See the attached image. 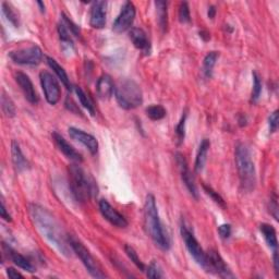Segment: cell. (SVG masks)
Listing matches in <instances>:
<instances>
[{
    "label": "cell",
    "instance_id": "cell-32",
    "mask_svg": "<svg viewBox=\"0 0 279 279\" xmlns=\"http://www.w3.org/2000/svg\"><path fill=\"white\" fill-rule=\"evenodd\" d=\"M252 77H253V90H252V95H251V101L252 103H256L262 93V81H261L260 75L256 72H253Z\"/></svg>",
    "mask_w": 279,
    "mask_h": 279
},
{
    "label": "cell",
    "instance_id": "cell-30",
    "mask_svg": "<svg viewBox=\"0 0 279 279\" xmlns=\"http://www.w3.org/2000/svg\"><path fill=\"white\" fill-rule=\"evenodd\" d=\"M2 109L3 113L5 114L6 117L8 118H12L15 116V106L12 99L8 96L5 92H3L2 94Z\"/></svg>",
    "mask_w": 279,
    "mask_h": 279
},
{
    "label": "cell",
    "instance_id": "cell-44",
    "mask_svg": "<svg viewBox=\"0 0 279 279\" xmlns=\"http://www.w3.org/2000/svg\"><path fill=\"white\" fill-rule=\"evenodd\" d=\"M207 15H208V18L210 20H213L215 18V15H216V8H215V6H209L208 11H207Z\"/></svg>",
    "mask_w": 279,
    "mask_h": 279
},
{
    "label": "cell",
    "instance_id": "cell-7",
    "mask_svg": "<svg viewBox=\"0 0 279 279\" xmlns=\"http://www.w3.org/2000/svg\"><path fill=\"white\" fill-rule=\"evenodd\" d=\"M180 231H181L182 239L185 243V247H187L190 255L193 257L194 261L197 262L198 265L204 268L206 264V252H204V250H203L202 247L200 246L199 241L197 240L196 237H194L193 231L183 222L180 227Z\"/></svg>",
    "mask_w": 279,
    "mask_h": 279
},
{
    "label": "cell",
    "instance_id": "cell-5",
    "mask_svg": "<svg viewBox=\"0 0 279 279\" xmlns=\"http://www.w3.org/2000/svg\"><path fill=\"white\" fill-rule=\"evenodd\" d=\"M118 105L125 111L138 108L143 103V93L139 84L131 79H123L115 87Z\"/></svg>",
    "mask_w": 279,
    "mask_h": 279
},
{
    "label": "cell",
    "instance_id": "cell-33",
    "mask_svg": "<svg viewBox=\"0 0 279 279\" xmlns=\"http://www.w3.org/2000/svg\"><path fill=\"white\" fill-rule=\"evenodd\" d=\"M187 117H188L187 113H183L181 119H180L179 123L177 124L176 130H175L177 141H178L179 145L184 141V138H185V121H187Z\"/></svg>",
    "mask_w": 279,
    "mask_h": 279
},
{
    "label": "cell",
    "instance_id": "cell-28",
    "mask_svg": "<svg viewBox=\"0 0 279 279\" xmlns=\"http://www.w3.org/2000/svg\"><path fill=\"white\" fill-rule=\"evenodd\" d=\"M74 91H75V94H77V96L79 97L81 105L85 109H88V112L92 116H94L95 115V107H94V104H93L91 97L80 87H75Z\"/></svg>",
    "mask_w": 279,
    "mask_h": 279
},
{
    "label": "cell",
    "instance_id": "cell-8",
    "mask_svg": "<svg viewBox=\"0 0 279 279\" xmlns=\"http://www.w3.org/2000/svg\"><path fill=\"white\" fill-rule=\"evenodd\" d=\"M9 57L14 63L22 66H37L43 61V50L37 45H33L28 48L13 50L9 53Z\"/></svg>",
    "mask_w": 279,
    "mask_h": 279
},
{
    "label": "cell",
    "instance_id": "cell-12",
    "mask_svg": "<svg viewBox=\"0 0 279 279\" xmlns=\"http://www.w3.org/2000/svg\"><path fill=\"white\" fill-rule=\"evenodd\" d=\"M176 162H177V165H178V167H179L181 179H182V181H183V183L185 185V188L188 189V191L190 192V194L193 198L198 199L199 198V191H198V188H197L196 181H194V178L192 176V173L190 171V168L188 166L187 159H185V157L182 154L177 153L176 154Z\"/></svg>",
    "mask_w": 279,
    "mask_h": 279
},
{
    "label": "cell",
    "instance_id": "cell-37",
    "mask_svg": "<svg viewBox=\"0 0 279 279\" xmlns=\"http://www.w3.org/2000/svg\"><path fill=\"white\" fill-rule=\"evenodd\" d=\"M61 16H62V23L66 25L67 29L69 30V32H70L71 34H73L74 36L79 37L81 33H80V28L78 27V25H77V24H74L73 21H71L69 18H68V16H67L65 13H62Z\"/></svg>",
    "mask_w": 279,
    "mask_h": 279
},
{
    "label": "cell",
    "instance_id": "cell-45",
    "mask_svg": "<svg viewBox=\"0 0 279 279\" xmlns=\"http://www.w3.org/2000/svg\"><path fill=\"white\" fill-rule=\"evenodd\" d=\"M200 36L204 39L205 41H207L209 38H210V35H209V33H207L206 31H201L200 32Z\"/></svg>",
    "mask_w": 279,
    "mask_h": 279
},
{
    "label": "cell",
    "instance_id": "cell-41",
    "mask_svg": "<svg viewBox=\"0 0 279 279\" xmlns=\"http://www.w3.org/2000/svg\"><path fill=\"white\" fill-rule=\"evenodd\" d=\"M7 275L9 276V278H11V279H18V278H23L24 277L21 273L18 272V270H15L12 267L7 268Z\"/></svg>",
    "mask_w": 279,
    "mask_h": 279
},
{
    "label": "cell",
    "instance_id": "cell-11",
    "mask_svg": "<svg viewBox=\"0 0 279 279\" xmlns=\"http://www.w3.org/2000/svg\"><path fill=\"white\" fill-rule=\"evenodd\" d=\"M135 14H137V10H135V6L133 5V3H124L119 15L117 16V19L114 22L113 30L116 33H123L128 31L134 22Z\"/></svg>",
    "mask_w": 279,
    "mask_h": 279
},
{
    "label": "cell",
    "instance_id": "cell-1",
    "mask_svg": "<svg viewBox=\"0 0 279 279\" xmlns=\"http://www.w3.org/2000/svg\"><path fill=\"white\" fill-rule=\"evenodd\" d=\"M29 213L36 229L44 238L65 256L71 255L72 248L60 224L45 207L38 204H30Z\"/></svg>",
    "mask_w": 279,
    "mask_h": 279
},
{
    "label": "cell",
    "instance_id": "cell-2",
    "mask_svg": "<svg viewBox=\"0 0 279 279\" xmlns=\"http://www.w3.org/2000/svg\"><path fill=\"white\" fill-rule=\"evenodd\" d=\"M144 229L146 234L160 249L167 251L170 248L169 235L160 221L156 200L153 194H148L144 204Z\"/></svg>",
    "mask_w": 279,
    "mask_h": 279
},
{
    "label": "cell",
    "instance_id": "cell-26",
    "mask_svg": "<svg viewBox=\"0 0 279 279\" xmlns=\"http://www.w3.org/2000/svg\"><path fill=\"white\" fill-rule=\"evenodd\" d=\"M218 57L219 54L217 52H210L204 58V61H203V74H204L205 78L210 79L213 77V69Z\"/></svg>",
    "mask_w": 279,
    "mask_h": 279
},
{
    "label": "cell",
    "instance_id": "cell-35",
    "mask_svg": "<svg viewBox=\"0 0 279 279\" xmlns=\"http://www.w3.org/2000/svg\"><path fill=\"white\" fill-rule=\"evenodd\" d=\"M179 21L182 24L190 23L191 21V14H190V8L188 3H181L179 7Z\"/></svg>",
    "mask_w": 279,
    "mask_h": 279
},
{
    "label": "cell",
    "instance_id": "cell-16",
    "mask_svg": "<svg viewBox=\"0 0 279 279\" xmlns=\"http://www.w3.org/2000/svg\"><path fill=\"white\" fill-rule=\"evenodd\" d=\"M107 16V3L106 2H95L93 3L91 8L90 25L93 29H103L106 25Z\"/></svg>",
    "mask_w": 279,
    "mask_h": 279
},
{
    "label": "cell",
    "instance_id": "cell-9",
    "mask_svg": "<svg viewBox=\"0 0 279 279\" xmlns=\"http://www.w3.org/2000/svg\"><path fill=\"white\" fill-rule=\"evenodd\" d=\"M204 269L208 273L215 274L223 278H233V274L229 267L227 266L226 262L216 250H209L206 252V264Z\"/></svg>",
    "mask_w": 279,
    "mask_h": 279
},
{
    "label": "cell",
    "instance_id": "cell-43",
    "mask_svg": "<svg viewBox=\"0 0 279 279\" xmlns=\"http://www.w3.org/2000/svg\"><path fill=\"white\" fill-rule=\"evenodd\" d=\"M273 260H274V268H275V273H276V276L278 277V275H279V260H278V252H277V251H274Z\"/></svg>",
    "mask_w": 279,
    "mask_h": 279
},
{
    "label": "cell",
    "instance_id": "cell-18",
    "mask_svg": "<svg viewBox=\"0 0 279 279\" xmlns=\"http://www.w3.org/2000/svg\"><path fill=\"white\" fill-rule=\"evenodd\" d=\"M129 36L135 48L145 54H149L151 44H149L146 33L144 31L140 28H132L129 32Z\"/></svg>",
    "mask_w": 279,
    "mask_h": 279
},
{
    "label": "cell",
    "instance_id": "cell-10",
    "mask_svg": "<svg viewBox=\"0 0 279 279\" xmlns=\"http://www.w3.org/2000/svg\"><path fill=\"white\" fill-rule=\"evenodd\" d=\"M39 80L47 103L50 105H56L61 96V91L58 81L52 73L47 71L40 72Z\"/></svg>",
    "mask_w": 279,
    "mask_h": 279
},
{
    "label": "cell",
    "instance_id": "cell-14",
    "mask_svg": "<svg viewBox=\"0 0 279 279\" xmlns=\"http://www.w3.org/2000/svg\"><path fill=\"white\" fill-rule=\"evenodd\" d=\"M69 135L72 140L77 141L85 146L92 155L97 154L98 142H97L96 138L93 137L92 134L84 132L81 129L74 128V126H71V128H69Z\"/></svg>",
    "mask_w": 279,
    "mask_h": 279
},
{
    "label": "cell",
    "instance_id": "cell-20",
    "mask_svg": "<svg viewBox=\"0 0 279 279\" xmlns=\"http://www.w3.org/2000/svg\"><path fill=\"white\" fill-rule=\"evenodd\" d=\"M3 248H4L5 252H6V254L8 255V259H10L13 262L14 265H16L18 267H20V268H22L24 270H27V272H30V273L35 272V267H34V265L31 263V262L27 257H24L22 254H20V253L14 251L12 248L8 247L6 243H4Z\"/></svg>",
    "mask_w": 279,
    "mask_h": 279
},
{
    "label": "cell",
    "instance_id": "cell-25",
    "mask_svg": "<svg viewBox=\"0 0 279 279\" xmlns=\"http://www.w3.org/2000/svg\"><path fill=\"white\" fill-rule=\"evenodd\" d=\"M46 61H47V65L49 66L50 69H52L55 74L58 77V79L61 81V83L63 84V85L68 89V90H71V83H70V79L69 77H68V74L66 72V70L63 69V68L59 65L54 58L52 57H46Z\"/></svg>",
    "mask_w": 279,
    "mask_h": 279
},
{
    "label": "cell",
    "instance_id": "cell-19",
    "mask_svg": "<svg viewBox=\"0 0 279 279\" xmlns=\"http://www.w3.org/2000/svg\"><path fill=\"white\" fill-rule=\"evenodd\" d=\"M96 93L98 98L107 100L113 96L115 93V84L111 75L103 74L97 80L96 83Z\"/></svg>",
    "mask_w": 279,
    "mask_h": 279
},
{
    "label": "cell",
    "instance_id": "cell-27",
    "mask_svg": "<svg viewBox=\"0 0 279 279\" xmlns=\"http://www.w3.org/2000/svg\"><path fill=\"white\" fill-rule=\"evenodd\" d=\"M2 8H3V13L5 14L8 22H10L14 28H19L20 16H19V13L16 12L15 8L11 4L7 2L2 4Z\"/></svg>",
    "mask_w": 279,
    "mask_h": 279
},
{
    "label": "cell",
    "instance_id": "cell-46",
    "mask_svg": "<svg viewBox=\"0 0 279 279\" xmlns=\"http://www.w3.org/2000/svg\"><path fill=\"white\" fill-rule=\"evenodd\" d=\"M37 5L39 6V9L41 12H44L45 11V5L44 3H41V2H37Z\"/></svg>",
    "mask_w": 279,
    "mask_h": 279
},
{
    "label": "cell",
    "instance_id": "cell-39",
    "mask_svg": "<svg viewBox=\"0 0 279 279\" xmlns=\"http://www.w3.org/2000/svg\"><path fill=\"white\" fill-rule=\"evenodd\" d=\"M268 125L269 131L272 133H275L278 129V112L275 111L273 114H270L268 118Z\"/></svg>",
    "mask_w": 279,
    "mask_h": 279
},
{
    "label": "cell",
    "instance_id": "cell-24",
    "mask_svg": "<svg viewBox=\"0 0 279 279\" xmlns=\"http://www.w3.org/2000/svg\"><path fill=\"white\" fill-rule=\"evenodd\" d=\"M209 147H210V142L207 139L202 140L199 151H198V154H197L196 164H194V169H196L197 173H201L203 169H204Z\"/></svg>",
    "mask_w": 279,
    "mask_h": 279
},
{
    "label": "cell",
    "instance_id": "cell-17",
    "mask_svg": "<svg viewBox=\"0 0 279 279\" xmlns=\"http://www.w3.org/2000/svg\"><path fill=\"white\" fill-rule=\"evenodd\" d=\"M53 140L55 142L56 146L59 148V151H60L67 158H69L70 160H72V162L77 163V164L82 163V160H83L82 155L79 153L78 151H75V148L72 145H70L69 143L67 142V140L62 137V135H60L57 132H54Z\"/></svg>",
    "mask_w": 279,
    "mask_h": 279
},
{
    "label": "cell",
    "instance_id": "cell-31",
    "mask_svg": "<svg viewBox=\"0 0 279 279\" xmlns=\"http://www.w3.org/2000/svg\"><path fill=\"white\" fill-rule=\"evenodd\" d=\"M124 251H125V254L128 255V257L131 260L132 263L137 266L141 272H145V265L143 264V262L140 260L137 251H135L131 246H129V244H126V246L124 247Z\"/></svg>",
    "mask_w": 279,
    "mask_h": 279
},
{
    "label": "cell",
    "instance_id": "cell-36",
    "mask_svg": "<svg viewBox=\"0 0 279 279\" xmlns=\"http://www.w3.org/2000/svg\"><path fill=\"white\" fill-rule=\"evenodd\" d=\"M146 270V276L148 278H163L164 274L162 268L159 267V265L156 263V262H152V263L148 265Z\"/></svg>",
    "mask_w": 279,
    "mask_h": 279
},
{
    "label": "cell",
    "instance_id": "cell-3",
    "mask_svg": "<svg viewBox=\"0 0 279 279\" xmlns=\"http://www.w3.org/2000/svg\"><path fill=\"white\" fill-rule=\"evenodd\" d=\"M68 173H69L70 190L75 200L85 202L97 196L98 189L96 182L79 165H70Z\"/></svg>",
    "mask_w": 279,
    "mask_h": 279
},
{
    "label": "cell",
    "instance_id": "cell-6",
    "mask_svg": "<svg viewBox=\"0 0 279 279\" xmlns=\"http://www.w3.org/2000/svg\"><path fill=\"white\" fill-rule=\"evenodd\" d=\"M69 241L72 251L81 260L83 265L85 266L91 276L94 278H105L106 274L103 272V269H101L98 262L91 254V252L87 249V247L84 246L80 240L74 238V237H69Z\"/></svg>",
    "mask_w": 279,
    "mask_h": 279
},
{
    "label": "cell",
    "instance_id": "cell-4",
    "mask_svg": "<svg viewBox=\"0 0 279 279\" xmlns=\"http://www.w3.org/2000/svg\"><path fill=\"white\" fill-rule=\"evenodd\" d=\"M234 159L238 175L240 179V185L243 192L251 193L255 189L256 173L254 163H253L250 149L243 143H239L235 146Z\"/></svg>",
    "mask_w": 279,
    "mask_h": 279
},
{
    "label": "cell",
    "instance_id": "cell-21",
    "mask_svg": "<svg viewBox=\"0 0 279 279\" xmlns=\"http://www.w3.org/2000/svg\"><path fill=\"white\" fill-rule=\"evenodd\" d=\"M11 156H12V163L16 173L21 174L25 170H28L30 164L28 162V159L23 155L19 143L16 141H12L11 143Z\"/></svg>",
    "mask_w": 279,
    "mask_h": 279
},
{
    "label": "cell",
    "instance_id": "cell-23",
    "mask_svg": "<svg viewBox=\"0 0 279 279\" xmlns=\"http://www.w3.org/2000/svg\"><path fill=\"white\" fill-rule=\"evenodd\" d=\"M155 7L159 28L163 33H166L168 29V3L163 2V0H157L155 2Z\"/></svg>",
    "mask_w": 279,
    "mask_h": 279
},
{
    "label": "cell",
    "instance_id": "cell-22",
    "mask_svg": "<svg viewBox=\"0 0 279 279\" xmlns=\"http://www.w3.org/2000/svg\"><path fill=\"white\" fill-rule=\"evenodd\" d=\"M260 231L262 235H263L266 243L268 244V247L273 251H277L278 240H277V233H276L275 228L269 224H261Z\"/></svg>",
    "mask_w": 279,
    "mask_h": 279
},
{
    "label": "cell",
    "instance_id": "cell-13",
    "mask_svg": "<svg viewBox=\"0 0 279 279\" xmlns=\"http://www.w3.org/2000/svg\"><path fill=\"white\" fill-rule=\"evenodd\" d=\"M98 206L100 214L113 226H116L118 228L128 227V221L115 207L111 205V203H108L106 200H101L99 201Z\"/></svg>",
    "mask_w": 279,
    "mask_h": 279
},
{
    "label": "cell",
    "instance_id": "cell-15",
    "mask_svg": "<svg viewBox=\"0 0 279 279\" xmlns=\"http://www.w3.org/2000/svg\"><path fill=\"white\" fill-rule=\"evenodd\" d=\"M15 81L20 87L23 95L29 103L35 105L38 103V95L35 91V88L33 85V82L31 81L28 74L23 72H16L15 73Z\"/></svg>",
    "mask_w": 279,
    "mask_h": 279
},
{
    "label": "cell",
    "instance_id": "cell-29",
    "mask_svg": "<svg viewBox=\"0 0 279 279\" xmlns=\"http://www.w3.org/2000/svg\"><path fill=\"white\" fill-rule=\"evenodd\" d=\"M146 116L149 118L151 120L158 121L162 120L166 117V109L162 105H152L146 108Z\"/></svg>",
    "mask_w": 279,
    "mask_h": 279
},
{
    "label": "cell",
    "instance_id": "cell-42",
    "mask_svg": "<svg viewBox=\"0 0 279 279\" xmlns=\"http://www.w3.org/2000/svg\"><path fill=\"white\" fill-rule=\"evenodd\" d=\"M0 214H2V217L5 219L6 222H11V216L9 215V213L7 212V208H6L4 200L2 201V209H0Z\"/></svg>",
    "mask_w": 279,
    "mask_h": 279
},
{
    "label": "cell",
    "instance_id": "cell-34",
    "mask_svg": "<svg viewBox=\"0 0 279 279\" xmlns=\"http://www.w3.org/2000/svg\"><path fill=\"white\" fill-rule=\"evenodd\" d=\"M203 189H204V191L206 192L207 196H209L210 198H212V200L216 203V204H218L219 206H222L223 208L226 207L224 199L221 196H219L218 192L213 190L212 187H209V185H206V184H203Z\"/></svg>",
    "mask_w": 279,
    "mask_h": 279
},
{
    "label": "cell",
    "instance_id": "cell-38",
    "mask_svg": "<svg viewBox=\"0 0 279 279\" xmlns=\"http://www.w3.org/2000/svg\"><path fill=\"white\" fill-rule=\"evenodd\" d=\"M269 212L274 216L276 221H278V202H277V196L274 193L269 200Z\"/></svg>",
    "mask_w": 279,
    "mask_h": 279
},
{
    "label": "cell",
    "instance_id": "cell-40",
    "mask_svg": "<svg viewBox=\"0 0 279 279\" xmlns=\"http://www.w3.org/2000/svg\"><path fill=\"white\" fill-rule=\"evenodd\" d=\"M231 231H232L231 225H229V224H224V225L218 227V233H219V235H221V238H223V239L230 238Z\"/></svg>",
    "mask_w": 279,
    "mask_h": 279
}]
</instances>
